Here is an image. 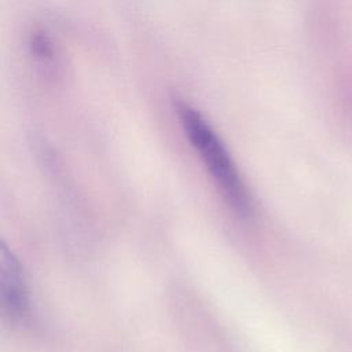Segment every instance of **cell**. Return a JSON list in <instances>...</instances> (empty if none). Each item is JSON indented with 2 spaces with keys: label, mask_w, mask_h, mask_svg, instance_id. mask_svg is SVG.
<instances>
[{
  "label": "cell",
  "mask_w": 352,
  "mask_h": 352,
  "mask_svg": "<svg viewBox=\"0 0 352 352\" xmlns=\"http://www.w3.org/2000/svg\"><path fill=\"white\" fill-rule=\"evenodd\" d=\"M175 110L191 146L199 154L224 199L235 212L248 216L252 210L250 197L236 164L227 146L208 118L184 100L175 102Z\"/></svg>",
  "instance_id": "obj_1"
},
{
  "label": "cell",
  "mask_w": 352,
  "mask_h": 352,
  "mask_svg": "<svg viewBox=\"0 0 352 352\" xmlns=\"http://www.w3.org/2000/svg\"><path fill=\"white\" fill-rule=\"evenodd\" d=\"M0 285L6 309L16 318L26 316L29 297L23 271L21 263L6 243H1L0 249Z\"/></svg>",
  "instance_id": "obj_2"
},
{
  "label": "cell",
  "mask_w": 352,
  "mask_h": 352,
  "mask_svg": "<svg viewBox=\"0 0 352 352\" xmlns=\"http://www.w3.org/2000/svg\"><path fill=\"white\" fill-rule=\"evenodd\" d=\"M32 52L33 55L40 59L44 63H48L52 59V45L51 41L48 40L45 32L38 30L32 34V41H30Z\"/></svg>",
  "instance_id": "obj_3"
}]
</instances>
